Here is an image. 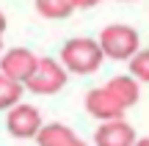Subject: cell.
<instances>
[{
    "instance_id": "obj_5",
    "label": "cell",
    "mask_w": 149,
    "mask_h": 146,
    "mask_svg": "<svg viewBox=\"0 0 149 146\" xmlns=\"http://www.w3.org/2000/svg\"><path fill=\"white\" fill-rule=\"evenodd\" d=\"M36 64H39V55H33L28 47H11L0 55V75H6L8 80L25 86L28 77L36 69Z\"/></svg>"
},
{
    "instance_id": "obj_11",
    "label": "cell",
    "mask_w": 149,
    "mask_h": 146,
    "mask_svg": "<svg viewBox=\"0 0 149 146\" xmlns=\"http://www.w3.org/2000/svg\"><path fill=\"white\" fill-rule=\"evenodd\" d=\"M22 91H25L22 83H14L6 75H0V110H8L17 102H22Z\"/></svg>"
},
{
    "instance_id": "obj_16",
    "label": "cell",
    "mask_w": 149,
    "mask_h": 146,
    "mask_svg": "<svg viewBox=\"0 0 149 146\" xmlns=\"http://www.w3.org/2000/svg\"><path fill=\"white\" fill-rule=\"evenodd\" d=\"M122 3H133V0H122Z\"/></svg>"
},
{
    "instance_id": "obj_6",
    "label": "cell",
    "mask_w": 149,
    "mask_h": 146,
    "mask_svg": "<svg viewBox=\"0 0 149 146\" xmlns=\"http://www.w3.org/2000/svg\"><path fill=\"white\" fill-rule=\"evenodd\" d=\"M133 143H135V130L124 119L100 121L94 132V146H133Z\"/></svg>"
},
{
    "instance_id": "obj_14",
    "label": "cell",
    "mask_w": 149,
    "mask_h": 146,
    "mask_svg": "<svg viewBox=\"0 0 149 146\" xmlns=\"http://www.w3.org/2000/svg\"><path fill=\"white\" fill-rule=\"evenodd\" d=\"M6 25H8V22H6V14L0 11V53H3V33H6Z\"/></svg>"
},
{
    "instance_id": "obj_3",
    "label": "cell",
    "mask_w": 149,
    "mask_h": 146,
    "mask_svg": "<svg viewBox=\"0 0 149 146\" xmlns=\"http://www.w3.org/2000/svg\"><path fill=\"white\" fill-rule=\"evenodd\" d=\"M66 86V69L61 66L58 58H39L33 75L28 77L25 91H33L39 97H53Z\"/></svg>"
},
{
    "instance_id": "obj_1",
    "label": "cell",
    "mask_w": 149,
    "mask_h": 146,
    "mask_svg": "<svg viewBox=\"0 0 149 146\" xmlns=\"http://www.w3.org/2000/svg\"><path fill=\"white\" fill-rule=\"evenodd\" d=\"M102 50L97 44V39H88V36H77V39H69V42L61 47V66L72 75H94L97 69L102 66Z\"/></svg>"
},
{
    "instance_id": "obj_9",
    "label": "cell",
    "mask_w": 149,
    "mask_h": 146,
    "mask_svg": "<svg viewBox=\"0 0 149 146\" xmlns=\"http://www.w3.org/2000/svg\"><path fill=\"white\" fill-rule=\"evenodd\" d=\"M105 88H108V94L119 102L122 110L133 108V105L138 102V97H141V86H138V80H135L133 75H116V77H111V80L105 83Z\"/></svg>"
},
{
    "instance_id": "obj_4",
    "label": "cell",
    "mask_w": 149,
    "mask_h": 146,
    "mask_svg": "<svg viewBox=\"0 0 149 146\" xmlns=\"http://www.w3.org/2000/svg\"><path fill=\"white\" fill-rule=\"evenodd\" d=\"M6 130H8L11 138H19V141L36 138V132L42 130V113H39V108H33L28 102H17L14 108H8Z\"/></svg>"
},
{
    "instance_id": "obj_15",
    "label": "cell",
    "mask_w": 149,
    "mask_h": 146,
    "mask_svg": "<svg viewBox=\"0 0 149 146\" xmlns=\"http://www.w3.org/2000/svg\"><path fill=\"white\" fill-rule=\"evenodd\" d=\"M133 146H149V138H135Z\"/></svg>"
},
{
    "instance_id": "obj_2",
    "label": "cell",
    "mask_w": 149,
    "mask_h": 146,
    "mask_svg": "<svg viewBox=\"0 0 149 146\" xmlns=\"http://www.w3.org/2000/svg\"><path fill=\"white\" fill-rule=\"evenodd\" d=\"M97 44H100L102 55L111 58V61H130L141 50L138 47L141 44L138 30L130 28V25H108V28H102Z\"/></svg>"
},
{
    "instance_id": "obj_7",
    "label": "cell",
    "mask_w": 149,
    "mask_h": 146,
    "mask_svg": "<svg viewBox=\"0 0 149 146\" xmlns=\"http://www.w3.org/2000/svg\"><path fill=\"white\" fill-rule=\"evenodd\" d=\"M86 110H88L97 121H113V119H122L124 116V110L119 108V102L108 94L105 86L91 88V91L86 94Z\"/></svg>"
},
{
    "instance_id": "obj_12",
    "label": "cell",
    "mask_w": 149,
    "mask_h": 146,
    "mask_svg": "<svg viewBox=\"0 0 149 146\" xmlns=\"http://www.w3.org/2000/svg\"><path fill=\"white\" fill-rule=\"evenodd\" d=\"M130 75L138 83H149V50H138L130 58Z\"/></svg>"
},
{
    "instance_id": "obj_8",
    "label": "cell",
    "mask_w": 149,
    "mask_h": 146,
    "mask_svg": "<svg viewBox=\"0 0 149 146\" xmlns=\"http://www.w3.org/2000/svg\"><path fill=\"white\" fill-rule=\"evenodd\" d=\"M36 143L39 146H88L86 141H80L77 132L72 127L53 121V124H42V130L36 132Z\"/></svg>"
},
{
    "instance_id": "obj_13",
    "label": "cell",
    "mask_w": 149,
    "mask_h": 146,
    "mask_svg": "<svg viewBox=\"0 0 149 146\" xmlns=\"http://www.w3.org/2000/svg\"><path fill=\"white\" fill-rule=\"evenodd\" d=\"M102 0H72L74 8H94V6H100Z\"/></svg>"
},
{
    "instance_id": "obj_10",
    "label": "cell",
    "mask_w": 149,
    "mask_h": 146,
    "mask_svg": "<svg viewBox=\"0 0 149 146\" xmlns=\"http://www.w3.org/2000/svg\"><path fill=\"white\" fill-rule=\"evenodd\" d=\"M36 11L44 19H66L74 11L72 0H36Z\"/></svg>"
}]
</instances>
